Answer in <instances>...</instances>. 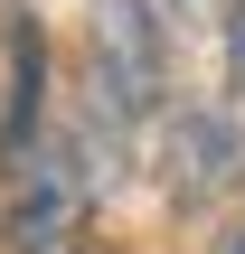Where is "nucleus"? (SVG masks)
<instances>
[{
    "mask_svg": "<svg viewBox=\"0 0 245 254\" xmlns=\"http://www.w3.org/2000/svg\"><path fill=\"white\" fill-rule=\"evenodd\" d=\"M85 207H94L85 151H76L66 132H38V141L9 160V245L19 254H66L85 236Z\"/></svg>",
    "mask_w": 245,
    "mask_h": 254,
    "instance_id": "obj_1",
    "label": "nucleus"
},
{
    "mask_svg": "<svg viewBox=\"0 0 245 254\" xmlns=\"http://www.w3.org/2000/svg\"><path fill=\"white\" fill-rule=\"evenodd\" d=\"M94 94H104V113H123V123L161 104V47H151L142 0H104V19H94Z\"/></svg>",
    "mask_w": 245,
    "mask_h": 254,
    "instance_id": "obj_2",
    "label": "nucleus"
},
{
    "mask_svg": "<svg viewBox=\"0 0 245 254\" xmlns=\"http://www.w3.org/2000/svg\"><path fill=\"white\" fill-rule=\"evenodd\" d=\"M227 85H236V94H245V0H236V9H227Z\"/></svg>",
    "mask_w": 245,
    "mask_h": 254,
    "instance_id": "obj_3",
    "label": "nucleus"
},
{
    "mask_svg": "<svg viewBox=\"0 0 245 254\" xmlns=\"http://www.w3.org/2000/svg\"><path fill=\"white\" fill-rule=\"evenodd\" d=\"M179 9H189V19H208V9H236V0H179Z\"/></svg>",
    "mask_w": 245,
    "mask_h": 254,
    "instance_id": "obj_4",
    "label": "nucleus"
},
{
    "mask_svg": "<svg viewBox=\"0 0 245 254\" xmlns=\"http://www.w3.org/2000/svg\"><path fill=\"white\" fill-rule=\"evenodd\" d=\"M227 254H245V217H236V236H227Z\"/></svg>",
    "mask_w": 245,
    "mask_h": 254,
    "instance_id": "obj_5",
    "label": "nucleus"
}]
</instances>
